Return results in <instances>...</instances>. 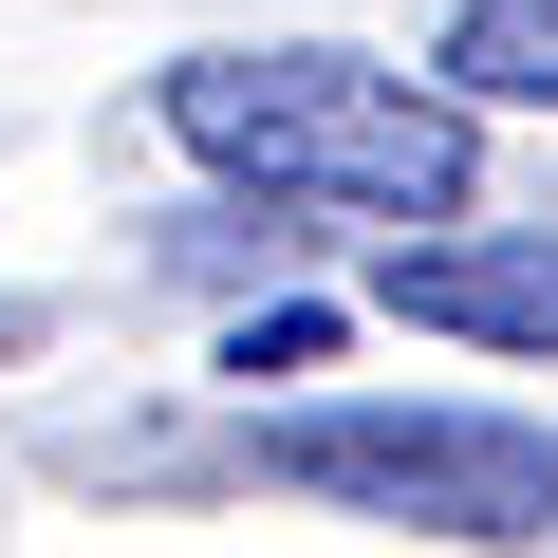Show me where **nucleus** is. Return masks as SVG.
Here are the masks:
<instances>
[{"instance_id":"obj_1","label":"nucleus","mask_w":558,"mask_h":558,"mask_svg":"<svg viewBox=\"0 0 558 558\" xmlns=\"http://www.w3.org/2000/svg\"><path fill=\"white\" fill-rule=\"evenodd\" d=\"M168 149L260 186V205H373V223H465L484 112L447 75H391L354 38H260V57H168Z\"/></svg>"},{"instance_id":"obj_2","label":"nucleus","mask_w":558,"mask_h":558,"mask_svg":"<svg viewBox=\"0 0 558 558\" xmlns=\"http://www.w3.org/2000/svg\"><path fill=\"white\" fill-rule=\"evenodd\" d=\"M242 465L410 539H558V428H502V410H279L242 428Z\"/></svg>"},{"instance_id":"obj_3","label":"nucleus","mask_w":558,"mask_h":558,"mask_svg":"<svg viewBox=\"0 0 558 558\" xmlns=\"http://www.w3.org/2000/svg\"><path fill=\"white\" fill-rule=\"evenodd\" d=\"M373 299L410 336H484V354H558V223H428L373 260Z\"/></svg>"},{"instance_id":"obj_4","label":"nucleus","mask_w":558,"mask_h":558,"mask_svg":"<svg viewBox=\"0 0 558 558\" xmlns=\"http://www.w3.org/2000/svg\"><path fill=\"white\" fill-rule=\"evenodd\" d=\"M428 75H447L465 112H558V0H465Z\"/></svg>"}]
</instances>
